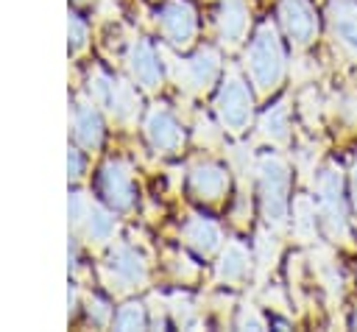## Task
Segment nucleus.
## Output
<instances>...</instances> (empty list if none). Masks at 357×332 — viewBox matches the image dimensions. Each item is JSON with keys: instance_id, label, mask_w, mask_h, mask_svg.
Wrapping results in <instances>:
<instances>
[{"instance_id": "b1692460", "label": "nucleus", "mask_w": 357, "mask_h": 332, "mask_svg": "<svg viewBox=\"0 0 357 332\" xmlns=\"http://www.w3.org/2000/svg\"><path fill=\"white\" fill-rule=\"evenodd\" d=\"M89 204H92V201H86L84 193H73V195H70V220H73V223H84V215H86Z\"/></svg>"}, {"instance_id": "c756f323", "label": "nucleus", "mask_w": 357, "mask_h": 332, "mask_svg": "<svg viewBox=\"0 0 357 332\" xmlns=\"http://www.w3.org/2000/svg\"><path fill=\"white\" fill-rule=\"evenodd\" d=\"M354 326H357V312H354Z\"/></svg>"}, {"instance_id": "f257e3e1", "label": "nucleus", "mask_w": 357, "mask_h": 332, "mask_svg": "<svg viewBox=\"0 0 357 332\" xmlns=\"http://www.w3.org/2000/svg\"><path fill=\"white\" fill-rule=\"evenodd\" d=\"M245 67H248V75H251V84L268 95L273 92L282 78H284V50H282V42L273 31V25H262L251 45H248V53H245Z\"/></svg>"}, {"instance_id": "2eb2a0df", "label": "nucleus", "mask_w": 357, "mask_h": 332, "mask_svg": "<svg viewBox=\"0 0 357 332\" xmlns=\"http://www.w3.org/2000/svg\"><path fill=\"white\" fill-rule=\"evenodd\" d=\"M73 134L84 148H95L103 137V123L98 109L89 100H78L75 112H73Z\"/></svg>"}, {"instance_id": "aec40b11", "label": "nucleus", "mask_w": 357, "mask_h": 332, "mask_svg": "<svg viewBox=\"0 0 357 332\" xmlns=\"http://www.w3.org/2000/svg\"><path fill=\"white\" fill-rule=\"evenodd\" d=\"M84 232H86L89 240L103 243V240H109L114 234V218L106 209H100L98 204H89V209L84 215Z\"/></svg>"}, {"instance_id": "412c9836", "label": "nucleus", "mask_w": 357, "mask_h": 332, "mask_svg": "<svg viewBox=\"0 0 357 332\" xmlns=\"http://www.w3.org/2000/svg\"><path fill=\"white\" fill-rule=\"evenodd\" d=\"M114 326L117 329H142L145 326V310L142 304L131 301V304H123L117 318H114Z\"/></svg>"}, {"instance_id": "bb28decb", "label": "nucleus", "mask_w": 357, "mask_h": 332, "mask_svg": "<svg viewBox=\"0 0 357 332\" xmlns=\"http://www.w3.org/2000/svg\"><path fill=\"white\" fill-rule=\"evenodd\" d=\"M173 312L178 318V324H192V310H190V301L187 299H173Z\"/></svg>"}, {"instance_id": "a211bd4d", "label": "nucleus", "mask_w": 357, "mask_h": 332, "mask_svg": "<svg viewBox=\"0 0 357 332\" xmlns=\"http://www.w3.org/2000/svg\"><path fill=\"white\" fill-rule=\"evenodd\" d=\"M106 106H109L112 114H114L117 120H123V123H131V120L137 117V112H139L137 92H134L131 84H126V81H114V84H112V92H109Z\"/></svg>"}, {"instance_id": "cd10ccee", "label": "nucleus", "mask_w": 357, "mask_h": 332, "mask_svg": "<svg viewBox=\"0 0 357 332\" xmlns=\"http://www.w3.org/2000/svg\"><path fill=\"white\" fill-rule=\"evenodd\" d=\"M67 167H70V179H78L81 170H84V159H81V153H78L75 148H73L70 156H67Z\"/></svg>"}, {"instance_id": "f8f14e48", "label": "nucleus", "mask_w": 357, "mask_h": 332, "mask_svg": "<svg viewBox=\"0 0 357 332\" xmlns=\"http://www.w3.org/2000/svg\"><path fill=\"white\" fill-rule=\"evenodd\" d=\"M128 70H131L134 81L139 86H145V89H156L159 81H162V70H159L156 53L145 39H137L128 47Z\"/></svg>"}, {"instance_id": "c85d7f7f", "label": "nucleus", "mask_w": 357, "mask_h": 332, "mask_svg": "<svg viewBox=\"0 0 357 332\" xmlns=\"http://www.w3.org/2000/svg\"><path fill=\"white\" fill-rule=\"evenodd\" d=\"M351 204H354V212H357V176L351 181Z\"/></svg>"}, {"instance_id": "dca6fc26", "label": "nucleus", "mask_w": 357, "mask_h": 332, "mask_svg": "<svg viewBox=\"0 0 357 332\" xmlns=\"http://www.w3.org/2000/svg\"><path fill=\"white\" fill-rule=\"evenodd\" d=\"M184 240L198 251V254H212L218 246H220V229L212 223V220H206V218H201V215H192L187 223H184Z\"/></svg>"}, {"instance_id": "423d86ee", "label": "nucleus", "mask_w": 357, "mask_h": 332, "mask_svg": "<svg viewBox=\"0 0 357 332\" xmlns=\"http://www.w3.org/2000/svg\"><path fill=\"white\" fill-rule=\"evenodd\" d=\"M109 287H117V290H131V287H139L145 279H148V268H145V259L131 248V246H114V251L109 254Z\"/></svg>"}, {"instance_id": "f3484780", "label": "nucleus", "mask_w": 357, "mask_h": 332, "mask_svg": "<svg viewBox=\"0 0 357 332\" xmlns=\"http://www.w3.org/2000/svg\"><path fill=\"white\" fill-rule=\"evenodd\" d=\"M251 273V257L240 243H229L218 262V276L223 282H243Z\"/></svg>"}, {"instance_id": "0eeeda50", "label": "nucleus", "mask_w": 357, "mask_h": 332, "mask_svg": "<svg viewBox=\"0 0 357 332\" xmlns=\"http://www.w3.org/2000/svg\"><path fill=\"white\" fill-rule=\"evenodd\" d=\"M159 28L170 45H178V47L190 45L195 36V28H198L192 6L187 0H170L159 11Z\"/></svg>"}, {"instance_id": "9b49d317", "label": "nucleus", "mask_w": 357, "mask_h": 332, "mask_svg": "<svg viewBox=\"0 0 357 332\" xmlns=\"http://www.w3.org/2000/svg\"><path fill=\"white\" fill-rule=\"evenodd\" d=\"M145 137H148V142L156 148V151H162V153H170V151H176L178 145H181V128H178V123H176V117L165 109V106H153L151 112H148V117H145Z\"/></svg>"}, {"instance_id": "1a4fd4ad", "label": "nucleus", "mask_w": 357, "mask_h": 332, "mask_svg": "<svg viewBox=\"0 0 357 332\" xmlns=\"http://www.w3.org/2000/svg\"><path fill=\"white\" fill-rule=\"evenodd\" d=\"M100 193L114 209H128L134 201V184H131V170L120 159L106 162L100 170Z\"/></svg>"}, {"instance_id": "6ab92c4d", "label": "nucleus", "mask_w": 357, "mask_h": 332, "mask_svg": "<svg viewBox=\"0 0 357 332\" xmlns=\"http://www.w3.org/2000/svg\"><path fill=\"white\" fill-rule=\"evenodd\" d=\"M259 131L262 137H268L271 142H284L290 134V114H287V103H276L271 106L262 120H259Z\"/></svg>"}, {"instance_id": "39448f33", "label": "nucleus", "mask_w": 357, "mask_h": 332, "mask_svg": "<svg viewBox=\"0 0 357 332\" xmlns=\"http://www.w3.org/2000/svg\"><path fill=\"white\" fill-rule=\"evenodd\" d=\"M279 20L287 33V39L298 47L310 45L318 33V17L315 8L307 0H282L279 3Z\"/></svg>"}, {"instance_id": "4be33fe9", "label": "nucleus", "mask_w": 357, "mask_h": 332, "mask_svg": "<svg viewBox=\"0 0 357 332\" xmlns=\"http://www.w3.org/2000/svg\"><path fill=\"white\" fill-rule=\"evenodd\" d=\"M257 257H259V265H262V268L273 265V257H276V243H273V237H268V234H259V237H257Z\"/></svg>"}, {"instance_id": "20e7f679", "label": "nucleus", "mask_w": 357, "mask_h": 332, "mask_svg": "<svg viewBox=\"0 0 357 332\" xmlns=\"http://www.w3.org/2000/svg\"><path fill=\"white\" fill-rule=\"evenodd\" d=\"M215 112L220 117V123L231 131V134H240L248 120H251V95H248V84L237 75V73H229L220 92H218V100H215Z\"/></svg>"}, {"instance_id": "7ed1b4c3", "label": "nucleus", "mask_w": 357, "mask_h": 332, "mask_svg": "<svg viewBox=\"0 0 357 332\" xmlns=\"http://www.w3.org/2000/svg\"><path fill=\"white\" fill-rule=\"evenodd\" d=\"M318 215L321 226L332 240H346L349 237V223H346V198H343V176L337 167H326L318 176Z\"/></svg>"}, {"instance_id": "5701e85b", "label": "nucleus", "mask_w": 357, "mask_h": 332, "mask_svg": "<svg viewBox=\"0 0 357 332\" xmlns=\"http://www.w3.org/2000/svg\"><path fill=\"white\" fill-rule=\"evenodd\" d=\"M237 326L240 329H265V321H262V315L251 307V304H245L243 310H240V315H237Z\"/></svg>"}, {"instance_id": "ddd939ff", "label": "nucleus", "mask_w": 357, "mask_h": 332, "mask_svg": "<svg viewBox=\"0 0 357 332\" xmlns=\"http://www.w3.org/2000/svg\"><path fill=\"white\" fill-rule=\"evenodd\" d=\"M229 187V173L220 165H195L190 173V190L201 201H218Z\"/></svg>"}, {"instance_id": "f03ea898", "label": "nucleus", "mask_w": 357, "mask_h": 332, "mask_svg": "<svg viewBox=\"0 0 357 332\" xmlns=\"http://www.w3.org/2000/svg\"><path fill=\"white\" fill-rule=\"evenodd\" d=\"M259 173V201H262V215L268 223L282 226L290 212V167L284 165L282 156L265 153L257 162Z\"/></svg>"}, {"instance_id": "4468645a", "label": "nucleus", "mask_w": 357, "mask_h": 332, "mask_svg": "<svg viewBox=\"0 0 357 332\" xmlns=\"http://www.w3.org/2000/svg\"><path fill=\"white\" fill-rule=\"evenodd\" d=\"M248 31V6L245 0H223L218 8V33L223 42L237 45Z\"/></svg>"}, {"instance_id": "a878e982", "label": "nucleus", "mask_w": 357, "mask_h": 332, "mask_svg": "<svg viewBox=\"0 0 357 332\" xmlns=\"http://www.w3.org/2000/svg\"><path fill=\"white\" fill-rule=\"evenodd\" d=\"M89 315L95 318V324H98V326H106V324H109L112 310H109V307H106L100 299H92V301H89Z\"/></svg>"}, {"instance_id": "9d476101", "label": "nucleus", "mask_w": 357, "mask_h": 332, "mask_svg": "<svg viewBox=\"0 0 357 332\" xmlns=\"http://www.w3.org/2000/svg\"><path fill=\"white\" fill-rule=\"evenodd\" d=\"M218 70H220V56L212 47H204L178 67V81L195 92H204L218 78Z\"/></svg>"}, {"instance_id": "6e6552de", "label": "nucleus", "mask_w": 357, "mask_h": 332, "mask_svg": "<svg viewBox=\"0 0 357 332\" xmlns=\"http://www.w3.org/2000/svg\"><path fill=\"white\" fill-rule=\"evenodd\" d=\"M329 28L340 50L357 59V0H329Z\"/></svg>"}, {"instance_id": "393cba45", "label": "nucleus", "mask_w": 357, "mask_h": 332, "mask_svg": "<svg viewBox=\"0 0 357 332\" xmlns=\"http://www.w3.org/2000/svg\"><path fill=\"white\" fill-rule=\"evenodd\" d=\"M70 47L73 50H78V47H84V42H86V25L75 17V14H70Z\"/></svg>"}]
</instances>
